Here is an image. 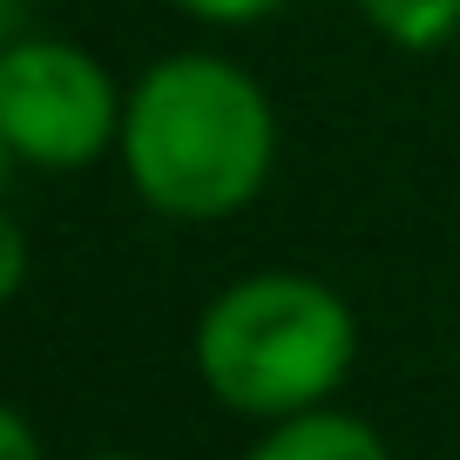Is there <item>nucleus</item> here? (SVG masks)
<instances>
[{
	"mask_svg": "<svg viewBox=\"0 0 460 460\" xmlns=\"http://www.w3.org/2000/svg\"><path fill=\"white\" fill-rule=\"evenodd\" d=\"M197 379L244 420H291L325 406L359 359L352 305L305 271H258L224 285L197 318Z\"/></svg>",
	"mask_w": 460,
	"mask_h": 460,
	"instance_id": "obj_2",
	"label": "nucleus"
},
{
	"mask_svg": "<svg viewBox=\"0 0 460 460\" xmlns=\"http://www.w3.org/2000/svg\"><path fill=\"white\" fill-rule=\"evenodd\" d=\"M170 7L190 14V21H203V28H251V21L278 14L285 0H170Z\"/></svg>",
	"mask_w": 460,
	"mask_h": 460,
	"instance_id": "obj_6",
	"label": "nucleus"
},
{
	"mask_svg": "<svg viewBox=\"0 0 460 460\" xmlns=\"http://www.w3.org/2000/svg\"><path fill=\"white\" fill-rule=\"evenodd\" d=\"M21 170V156H14V143H7V129H0V190H7V176Z\"/></svg>",
	"mask_w": 460,
	"mask_h": 460,
	"instance_id": "obj_10",
	"label": "nucleus"
},
{
	"mask_svg": "<svg viewBox=\"0 0 460 460\" xmlns=\"http://www.w3.org/2000/svg\"><path fill=\"white\" fill-rule=\"evenodd\" d=\"M21 285H28V230L0 210V305L14 298Z\"/></svg>",
	"mask_w": 460,
	"mask_h": 460,
	"instance_id": "obj_7",
	"label": "nucleus"
},
{
	"mask_svg": "<svg viewBox=\"0 0 460 460\" xmlns=\"http://www.w3.org/2000/svg\"><path fill=\"white\" fill-rule=\"evenodd\" d=\"M115 156L129 190L176 224H224L251 210L278 170V109L230 55L183 48L122 88Z\"/></svg>",
	"mask_w": 460,
	"mask_h": 460,
	"instance_id": "obj_1",
	"label": "nucleus"
},
{
	"mask_svg": "<svg viewBox=\"0 0 460 460\" xmlns=\"http://www.w3.org/2000/svg\"><path fill=\"white\" fill-rule=\"evenodd\" d=\"M21 21H28V0H0V48L14 41V34H28Z\"/></svg>",
	"mask_w": 460,
	"mask_h": 460,
	"instance_id": "obj_9",
	"label": "nucleus"
},
{
	"mask_svg": "<svg viewBox=\"0 0 460 460\" xmlns=\"http://www.w3.org/2000/svg\"><path fill=\"white\" fill-rule=\"evenodd\" d=\"M0 129L28 170H88L122 136V88L68 34H14L0 48Z\"/></svg>",
	"mask_w": 460,
	"mask_h": 460,
	"instance_id": "obj_3",
	"label": "nucleus"
},
{
	"mask_svg": "<svg viewBox=\"0 0 460 460\" xmlns=\"http://www.w3.org/2000/svg\"><path fill=\"white\" fill-rule=\"evenodd\" d=\"M0 460H41V440L14 406H0Z\"/></svg>",
	"mask_w": 460,
	"mask_h": 460,
	"instance_id": "obj_8",
	"label": "nucleus"
},
{
	"mask_svg": "<svg viewBox=\"0 0 460 460\" xmlns=\"http://www.w3.org/2000/svg\"><path fill=\"white\" fill-rule=\"evenodd\" d=\"M352 7L379 41L406 48V55H433L460 34V0H352Z\"/></svg>",
	"mask_w": 460,
	"mask_h": 460,
	"instance_id": "obj_5",
	"label": "nucleus"
},
{
	"mask_svg": "<svg viewBox=\"0 0 460 460\" xmlns=\"http://www.w3.org/2000/svg\"><path fill=\"white\" fill-rule=\"evenodd\" d=\"M244 460H393V454H386V440H379L366 420L312 406V413L271 420V433H264Z\"/></svg>",
	"mask_w": 460,
	"mask_h": 460,
	"instance_id": "obj_4",
	"label": "nucleus"
},
{
	"mask_svg": "<svg viewBox=\"0 0 460 460\" xmlns=\"http://www.w3.org/2000/svg\"><path fill=\"white\" fill-rule=\"evenodd\" d=\"M102 460H129V454H102Z\"/></svg>",
	"mask_w": 460,
	"mask_h": 460,
	"instance_id": "obj_11",
	"label": "nucleus"
}]
</instances>
